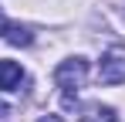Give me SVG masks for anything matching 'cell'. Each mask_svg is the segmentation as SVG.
I'll return each instance as SVG.
<instances>
[{
	"label": "cell",
	"mask_w": 125,
	"mask_h": 122,
	"mask_svg": "<svg viewBox=\"0 0 125 122\" xmlns=\"http://www.w3.org/2000/svg\"><path fill=\"white\" fill-rule=\"evenodd\" d=\"M84 81H88V61L84 58H68V61H61V64L54 68V85L61 88V95H64L68 105H71L74 95L84 88Z\"/></svg>",
	"instance_id": "obj_1"
},
{
	"label": "cell",
	"mask_w": 125,
	"mask_h": 122,
	"mask_svg": "<svg viewBox=\"0 0 125 122\" xmlns=\"http://www.w3.org/2000/svg\"><path fill=\"white\" fill-rule=\"evenodd\" d=\"M98 78H102V85H122L125 81V54H105L102 61H98Z\"/></svg>",
	"instance_id": "obj_2"
},
{
	"label": "cell",
	"mask_w": 125,
	"mask_h": 122,
	"mask_svg": "<svg viewBox=\"0 0 125 122\" xmlns=\"http://www.w3.org/2000/svg\"><path fill=\"white\" fill-rule=\"evenodd\" d=\"M24 78V68L17 61H0V92H10V88H17Z\"/></svg>",
	"instance_id": "obj_3"
},
{
	"label": "cell",
	"mask_w": 125,
	"mask_h": 122,
	"mask_svg": "<svg viewBox=\"0 0 125 122\" xmlns=\"http://www.w3.org/2000/svg\"><path fill=\"white\" fill-rule=\"evenodd\" d=\"M3 37L10 41L14 48H27V44H34V34H31V27H24V24H7Z\"/></svg>",
	"instance_id": "obj_4"
},
{
	"label": "cell",
	"mask_w": 125,
	"mask_h": 122,
	"mask_svg": "<svg viewBox=\"0 0 125 122\" xmlns=\"http://www.w3.org/2000/svg\"><path fill=\"white\" fill-rule=\"evenodd\" d=\"M84 122H118V115H115V109H91L88 115H84Z\"/></svg>",
	"instance_id": "obj_5"
},
{
	"label": "cell",
	"mask_w": 125,
	"mask_h": 122,
	"mask_svg": "<svg viewBox=\"0 0 125 122\" xmlns=\"http://www.w3.org/2000/svg\"><path fill=\"white\" fill-rule=\"evenodd\" d=\"M7 24H10V20H7V14H3V7H0V34L7 31Z\"/></svg>",
	"instance_id": "obj_6"
},
{
	"label": "cell",
	"mask_w": 125,
	"mask_h": 122,
	"mask_svg": "<svg viewBox=\"0 0 125 122\" xmlns=\"http://www.w3.org/2000/svg\"><path fill=\"white\" fill-rule=\"evenodd\" d=\"M41 122H64V119H61V115H44Z\"/></svg>",
	"instance_id": "obj_7"
},
{
	"label": "cell",
	"mask_w": 125,
	"mask_h": 122,
	"mask_svg": "<svg viewBox=\"0 0 125 122\" xmlns=\"http://www.w3.org/2000/svg\"><path fill=\"white\" fill-rule=\"evenodd\" d=\"M3 112H7V109H3V105H0V115H3Z\"/></svg>",
	"instance_id": "obj_8"
}]
</instances>
